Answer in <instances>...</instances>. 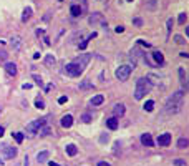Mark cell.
I'll use <instances>...</instances> for the list:
<instances>
[{
    "label": "cell",
    "instance_id": "1",
    "mask_svg": "<svg viewBox=\"0 0 189 166\" xmlns=\"http://www.w3.org/2000/svg\"><path fill=\"white\" fill-rule=\"evenodd\" d=\"M182 96H184V91L179 90L168 100V103H166V113L168 115H174V113L181 111V108H182Z\"/></svg>",
    "mask_w": 189,
    "mask_h": 166
},
{
    "label": "cell",
    "instance_id": "2",
    "mask_svg": "<svg viewBox=\"0 0 189 166\" xmlns=\"http://www.w3.org/2000/svg\"><path fill=\"white\" fill-rule=\"evenodd\" d=\"M153 88V83L149 82V78H139L136 82V90H135V98L136 100H143L146 93H149Z\"/></svg>",
    "mask_w": 189,
    "mask_h": 166
},
{
    "label": "cell",
    "instance_id": "3",
    "mask_svg": "<svg viewBox=\"0 0 189 166\" xmlns=\"http://www.w3.org/2000/svg\"><path fill=\"white\" fill-rule=\"evenodd\" d=\"M85 66L86 65H83V63H80V62H72V63H68L67 66H65V71H67L70 76H80L81 73H83V70H85Z\"/></svg>",
    "mask_w": 189,
    "mask_h": 166
},
{
    "label": "cell",
    "instance_id": "4",
    "mask_svg": "<svg viewBox=\"0 0 189 166\" xmlns=\"http://www.w3.org/2000/svg\"><path fill=\"white\" fill-rule=\"evenodd\" d=\"M114 75H116V78L119 80V82H126V80L130 78V75H131V66H128V65L118 66L116 71H114Z\"/></svg>",
    "mask_w": 189,
    "mask_h": 166
},
{
    "label": "cell",
    "instance_id": "5",
    "mask_svg": "<svg viewBox=\"0 0 189 166\" xmlns=\"http://www.w3.org/2000/svg\"><path fill=\"white\" fill-rule=\"evenodd\" d=\"M43 124H46V120H35V121H32L30 124H27V131L30 133V135H37L38 133V130L42 128Z\"/></svg>",
    "mask_w": 189,
    "mask_h": 166
},
{
    "label": "cell",
    "instance_id": "6",
    "mask_svg": "<svg viewBox=\"0 0 189 166\" xmlns=\"http://www.w3.org/2000/svg\"><path fill=\"white\" fill-rule=\"evenodd\" d=\"M2 153L7 159H12V158L17 156V148H13V146H9V145H4L2 146Z\"/></svg>",
    "mask_w": 189,
    "mask_h": 166
},
{
    "label": "cell",
    "instance_id": "7",
    "mask_svg": "<svg viewBox=\"0 0 189 166\" xmlns=\"http://www.w3.org/2000/svg\"><path fill=\"white\" fill-rule=\"evenodd\" d=\"M169 143H171V133H163V135H159L158 145L159 146H169Z\"/></svg>",
    "mask_w": 189,
    "mask_h": 166
},
{
    "label": "cell",
    "instance_id": "8",
    "mask_svg": "<svg viewBox=\"0 0 189 166\" xmlns=\"http://www.w3.org/2000/svg\"><path fill=\"white\" fill-rule=\"evenodd\" d=\"M88 22H90V25H96V23H100V22H101V23H105V20H103V15H101V13H98V12L93 13V15L88 18Z\"/></svg>",
    "mask_w": 189,
    "mask_h": 166
},
{
    "label": "cell",
    "instance_id": "9",
    "mask_svg": "<svg viewBox=\"0 0 189 166\" xmlns=\"http://www.w3.org/2000/svg\"><path fill=\"white\" fill-rule=\"evenodd\" d=\"M60 123H62V126L63 128H72V124H73V116L72 115H65L62 118V121H60Z\"/></svg>",
    "mask_w": 189,
    "mask_h": 166
},
{
    "label": "cell",
    "instance_id": "10",
    "mask_svg": "<svg viewBox=\"0 0 189 166\" xmlns=\"http://www.w3.org/2000/svg\"><path fill=\"white\" fill-rule=\"evenodd\" d=\"M153 60H154V65H163L164 63V55L161 53L159 50L153 52Z\"/></svg>",
    "mask_w": 189,
    "mask_h": 166
},
{
    "label": "cell",
    "instance_id": "11",
    "mask_svg": "<svg viewBox=\"0 0 189 166\" xmlns=\"http://www.w3.org/2000/svg\"><path fill=\"white\" fill-rule=\"evenodd\" d=\"M125 111H126V108H125V105L123 103H118V105H114V108H113V115L116 116H123L125 115Z\"/></svg>",
    "mask_w": 189,
    "mask_h": 166
},
{
    "label": "cell",
    "instance_id": "12",
    "mask_svg": "<svg viewBox=\"0 0 189 166\" xmlns=\"http://www.w3.org/2000/svg\"><path fill=\"white\" fill-rule=\"evenodd\" d=\"M141 143H143L144 146H153L154 145V141H153V138H151V135L149 133H144V135H141Z\"/></svg>",
    "mask_w": 189,
    "mask_h": 166
},
{
    "label": "cell",
    "instance_id": "13",
    "mask_svg": "<svg viewBox=\"0 0 189 166\" xmlns=\"http://www.w3.org/2000/svg\"><path fill=\"white\" fill-rule=\"evenodd\" d=\"M5 71L9 75H12V76H15V75H17V65L12 62H7L5 63Z\"/></svg>",
    "mask_w": 189,
    "mask_h": 166
},
{
    "label": "cell",
    "instance_id": "14",
    "mask_svg": "<svg viewBox=\"0 0 189 166\" xmlns=\"http://www.w3.org/2000/svg\"><path fill=\"white\" fill-rule=\"evenodd\" d=\"M118 118L116 116H113V118H108V120H106V126H108L109 130H116L118 128Z\"/></svg>",
    "mask_w": 189,
    "mask_h": 166
},
{
    "label": "cell",
    "instance_id": "15",
    "mask_svg": "<svg viewBox=\"0 0 189 166\" xmlns=\"http://www.w3.org/2000/svg\"><path fill=\"white\" fill-rule=\"evenodd\" d=\"M81 12H83V8H80V5H72V7H70V13H72L73 17H80Z\"/></svg>",
    "mask_w": 189,
    "mask_h": 166
},
{
    "label": "cell",
    "instance_id": "16",
    "mask_svg": "<svg viewBox=\"0 0 189 166\" xmlns=\"http://www.w3.org/2000/svg\"><path fill=\"white\" fill-rule=\"evenodd\" d=\"M103 101H105V96H103V95H95L91 98V105H93V106H98V105H101Z\"/></svg>",
    "mask_w": 189,
    "mask_h": 166
},
{
    "label": "cell",
    "instance_id": "17",
    "mask_svg": "<svg viewBox=\"0 0 189 166\" xmlns=\"http://www.w3.org/2000/svg\"><path fill=\"white\" fill-rule=\"evenodd\" d=\"M48 156H50V153H48V151H42V153L37 154V161H38V163L48 161Z\"/></svg>",
    "mask_w": 189,
    "mask_h": 166
},
{
    "label": "cell",
    "instance_id": "18",
    "mask_svg": "<svg viewBox=\"0 0 189 166\" xmlns=\"http://www.w3.org/2000/svg\"><path fill=\"white\" fill-rule=\"evenodd\" d=\"M189 146V140L188 138H179V140H177V148L179 149H186Z\"/></svg>",
    "mask_w": 189,
    "mask_h": 166
},
{
    "label": "cell",
    "instance_id": "19",
    "mask_svg": "<svg viewBox=\"0 0 189 166\" xmlns=\"http://www.w3.org/2000/svg\"><path fill=\"white\" fill-rule=\"evenodd\" d=\"M65 151H67V154H70V156H75V154L78 153V149H76L75 145H67L65 146Z\"/></svg>",
    "mask_w": 189,
    "mask_h": 166
},
{
    "label": "cell",
    "instance_id": "20",
    "mask_svg": "<svg viewBox=\"0 0 189 166\" xmlns=\"http://www.w3.org/2000/svg\"><path fill=\"white\" fill-rule=\"evenodd\" d=\"M10 45H12L13 50H18L20 48V37H12L10 38Z\"/></svg>",
    "mask_w": 189,
    "mask_h": 166
},
{
    "label": "cell",
    "instance_id": "21",
    "mask_svg": "<svg viewBox=\"0 0 189 166\" xmlns=\"http://www.w3.org/2000/svg\"><path fill=\"white\" fill-rule=\"evenodd\" d=\"M50 133H51V128H48V126H45V124L38 130V135H42V136H46V135H50Z\"/></svg>",
    "mask_w": 189,
    "mask_h": 166
},
{
    "label": "cell",
    "instance_id": "22",
    "mask_svg": "<svg viewBox=\"0 0 189 166\" xmlns=\"http://www.w3.org/2000/svg\"><path fill=\"white\" fill-rule=\"evenodd\" d=\"M45 65L46 66H53L55 65V57L53 55H46L45 57Z\"/></svg>",
    "mask_w": 189,
    "mask_h": 166
},
{
    "label": "cell",
    "instance_id": "23",
    "mask_svg": "<svg viewBox=\"0 0 189 166\" xmlns=\"http://www.w3.org/2000/svg\"><path fill=\"white\" fill-rule=\"evenodd\" d=\"M143 108H144V111H153V108H154V101H153V100H148Z\"/></svg>",
    "mask_w": 189,
    "mask_h": 166
},
{
    "label": "cell",
    "instance_id": "24",
    "mask_svg": "<svg viewBox=\"0 0 189 166\" xmlns=\"http://www.w3.org/2000/svg\"><path fill=\"white\" fill-rule=\"evenodd\" d=\"M30 17H32V8H30V7H27L25 10H23V17H22V20H23V22H27V20L30 18Z\"/></svg>",
    "mask_w": 189,
    "mask_h": 166
},
{
    "label": "cell",
    "instance_id": "25",
    "mask_svg": "<svg viewBox=\"0 0 189 166\" xmlns=\"http://www.w3.org/2000/svg\"><path fill=\"white\" fill-rule=\"evenodd\" d=\"M35 106H37L38 110H43V108H45V101H43V100L40 98V96H38V98L35 100Z\"/></svg>",
    "mask_w": 189,
    "mask_h": 166
},
{
    "label": "cell",
    "instance_id": "26",
    "mask_svg": "<svg viewBox=\"0 0 189 166\" xmlns=\"http://www.w3.org/2000/svg\"><path fill=\"white\" fill-rule=\"evenodd\" d=\"M90 88H93V83H90V82H81L80 83V90H90Z\"/></svg>",
    "mask_w": 189,
    "mask_h": 166
},
{
    "label": "cell",
    "instance_id": "27",
    "mask_svg": "<svg viewBox=\"0 0 189 166\" xmlns=\"http://www.w3.org/2000/svg\"><path fill=\"white\" fill-rule=\"evenodd\" d=\"M174 42H176L177 45H184V43H186L184 37H181V35H174Z\"/></svg>",
    "mask_w": 189,
    "mask_h": 166
},
{
    "label": "cell",
    "instance_id": "28",
    "mask_svg": "<svg viewBox=\"0 0 189 166\" xmlns=\"http://www.w3.org/2000/svg\"><path fill=\"white\" fill-rule=\"evenodd\" d=\"M83 123H90L91 121V115H88V113H85V115H81V118H80Z\"/></svg>",
    "mask_w": 189,
    "mask_h": 166
},
{
    "label": "cell",
    "instance_id": "29",
    "mask_svg": "<svg viewBox=\"0 0 189 166\" xmlns=\"http://www.w3.org/2000/svg\"><path fill=\"white\" fill-rule=\"evenodd\" d=\"M13 138H15L17 143H22V141H23V135H22V133H13Z\"/></svg>",
    "mask_w": 189,
    "mask_h": 166
},
{
    "label": "cell",
    "instance_id": "30",
    "mask_svg": "<svg viewBox=\"0 0 189 166\" xmlns=\"http://www.w3.org/2000/svg\"><path fill=\"white\" fill-rule=\"evenodd\" d=\"M186 18H188V15H186V13H181L179 18H177V22H179L181 25H184L186 23Z\"/></svg>",
    "mask_w": 189,
    "mask_h": 166
},
{
    "label": "cell",
    "instance_id": "31",
    "mask_svg": "<svg viewBox=\"0 0 189 166\" xmlns=\"http://www.w3.org/2000/svg\"><path fill=\"white\" fill-rule=\"evenodd\" d=\"M78 47H80V50H85L86 47H88V38H86V40H81V43Z\"/></svg>",
    "mask_w": 189,
    "mask_h": 166
},
{
    "label": "cell",
    "instance_id": "32",
    "mask_svg": "<svg viewBox=\"0 0 189 166\" xmlns=\"http://www.w3.org/2000/svg\"><path fill=\"white\" fill-rule=\"evenodd\" d=\"M138 43L141 47H146V48H149V47H151V43H148V42H144V40H138Z\"/></svg>",
    "mask_w": 189,
    "mask_h": 166
},
{
    "label": "cell",
    "instance_id": "33",
    "mask_svg": "<svg viewBox=\"0 0 189 166\" xmlns=\"http://www.w3.org/2000/svg\"><path fill=\"white\" fill-rule=\"evenodd\" d=\"M33 80H35V82H37V85H40V87H42V85H43L42 78H40V76H38V75H33Z\"/></svg>",
    "mask_w": 189,
    "mask_h": 166
},
{
    "label": "cell",
    "instance_id": "34",
    "mask_svg": "<svg viewBox=\"0 0 189 166\" xmlns=\"http://www.w3.org/2000/svg\"><path fill=\"white\" fill-rule=\"evenodd\" d=\"M174 165H176V166H186V161H184V159H176Z\"/></svg>",
    "mask_w": 189,
    "mask_h": 166
},
{
    "label": "cell",
    "instance_id": "35",
    "mask_svg": "<svg viewBox=\"0 0 189 166\" xmlns=\"http://www.w3.org/2000/svg\"><path fill=\"white\" fill-rule=\"evenodd\" d=\"M114 32H116V33H123V32H125V27H123V25H118L116 28H114Z\"/></svg>",
    "mask_w": 189,
    "mask_h": 166
},
{
    "label": "cell",
    "instance_id": "36",
    "mask_svg": "<svg viewBox=\"0 0 189 166\" xmlns=\"http://www.w3.org/2000/svg\"><path fill=\"white\" fill-rule=\"evenodd\" d=\"M133 23H135L136 27H141V25H143V20H141V18H135V20H133Z\"/></svg>",
    "mask_w": 189,
    "mask_h": 166
},
{
    "label": "cell",
    "instance_id": "37",
    "mask_svg": "<svg viewBox=\"0 0 189 166\" xmlns=\"http://www.w3.org/2000/svg\"><path fill=\"white\" fill-rule=\"evenodd\" d=\"M67 100H68L67 96H60V98H58V103H60V105H63V103H67Z\"/></svg>",
    "mask_w": 189,
    "mask_h": 166
},
{
    "label": "cell",
    "instance_id": "38",
    "mask_svg": "<svg viewBox=\"0 0 189 166\" xmlns=\"http://www.w3.org/2000/svg\"><path fill=\"white\" fill-rule=\"evenodd\" d=\"M148 5H149V8H154L156 7V0H148Z\"/></svg>",
    "mask_w": 189,
    "mask_h": 166
},
{
    "label": "cell",
    "instance_id": "39",
    "mask_svg": "<svg viewBox=\"0 0 189 166\" xmlns=\"http://www.w3.org/2000/svg\"><path fill=\"white\" fill-rule=\"evenodd\" d=\"M0 60H7V53L5 52H0Z\"/></svg>",
    "mask_w": 189,
    "mask_h": 166
},
{
    "label": "cell",
    "instance_id": "40",
    "mask_svg": "<svg viewBox=\"0 0 189 166\" xmlns=\"http://www.w3.org/2000/svg\"><path fill=\"white\" fill-rule=\"evenodd\" d=\"M98 166H111V165L106 163V161H98Z\"/></svg>",
    "mask_w": 189,
    "mask_h": 166
},
{
    "label": "cell",
    "instance_id": "41",
    "mask_svg": "<svg viewBox=\"0 0 189 166\" xmlns=\"http://www.w3.org/2000/svg\"><path fill=\"white\" fill-rule=\"evenodd\" d=\"M100 141H101V143H105V141H108V135H106V136H105V135H103V136L100 138Z\"/></svg>",
    "mask_w": 189,
    "mask_h": 166
},
{
    "label": "cell",
    "instance_id": "42",
    "mask_svg": "<svg viewBox=\"0 0 189 166\" xmlns=\"http://www.w3.org/2000/svg\"><path fill=\"white\" fill-rule=\"evenodd\" d=\"M171 28H172V20L169 18V20H168V30H171Z\"/></svg>",
    "mask_w": 189,
    "mask_h": 166
},
{
    "label": "cell",
    "instance_id": "43",
    "mask_svg": "<svg viewBox=\"0 0 189 166\" xmlns=\"http://www.w3.org/2000/svg\"><path fill=\"white\" fill-rule=\"evenodd\" d=\"M182 58H189V53H186V52H182V53H179Z\"/></svg>",
    "mask_w": 189,
    "mask_h": 166
},
{
    "label": "cell",
    "instance_id": "44",
    "mask_svg": "<svg viewBox=\"0 0 189 166\" xmlns=\"http://www.w3.org/2000/svg\"><path fill=\"white\" fill-rule=\"evenodd\" d=\"M23 88H25V90H30V88H32V85H30V83H25V85H23Z\"/></svg>",
    "mask_w": 189,
    "mask_h": 166
},
{
    "label": "cell",
    "instance_id": "45",
    "mask_svg": "<svg viewBox=\"0 0 189 166\" xmlns=\"http://www.w3.org/2000/svg\"><path fill=\"white\" fill-rule=\"evenodd\" d=\"M48 165L50 166H60V165H56V163H53V161H48Z\"/></svg>",
    "mask_w": 189,
    "mask_h": 166
},
{
    "label": "cell",
    "instance_id": "46",
    "mask_svg": "<svg viewBox=\"0 0 189 166\" xmlns=\"http://www.w3.org/2000/svg\"><path fill=\"white\" fill-rule=\"evenodd\" d=\"M184 87H186V90H189V80H188V82L184 83Z\"/></svg>",
    "mask_w": 189,
    "mask_h": 166
},
{
    "label": "cell",
    "instance_id": "47",
    "mask_svg": "<svg viewBox=\"0 0 189 166\" xmlns=\"http://www.w3.org/2000/svg\"><path fill=\"white\" fill-rule=\"evenodd\" d=\"M0 136H4V128L0 126Z\"/></svg>",
    "mask_w": 189,
    "mask_h": 166
},
{
    "label": "cell",
    "instance_id": "48",
    "mask_svg": "<svg viewBox=\"0 0 189 166\" xmlns=\"http://www.w3.org/2000/svg\"><path fill=\"white\" fill-rule=\"evenodd\" d=\"M186 35L189 37V27H186Z\"/></svg>",
    "mask_w": 189,
    "mask_h": 166
},
{
    "label": "cell",
    "instance_id": "49",
    "mask_svg": "<svg viewBox=\"0 0 189 166\" xmlns=\"http://www.w3.org/2000/svg\"><path fill=\"white\" fill-rule=\"evenodd\" d=\"M0 166H5V165H4V161H2V158H0Z\"/></svg>",
    "mask_w": 189,
    "mask_h": 166
},
{
    "label": "cell",
    "instance_id": "50",
    "mask_svg": "<svg viewBox=\"0 0 189 166\" xmlns=\"http://www.w3.org/2000/svg\"><path fill=\"white\" fill-rule=\"evenodd\" d=\"M0 113H2V106H0Z\"/></svg>",
    "mask_w": 189,
    "mask_h": 166
},
{
    "label": "cell",
    "instance_id": "51",
    "mask_svg": "<svg viewBox=\"0 0 189 166\" xmlns=\"http://www.w3.org/2000/svg\"><path fill=\"white\" fill-rule=\"evenodd\" d=\"M128 2H133V0H128Z\"/></svg>",
    "mask_w": 189,
    "mask_h": 166
},
{
    "label": "cell",
    "instance_id": "52",
    "mask_svg": "<svg viewBox=\"0 0 189 166\" xmlns=\"http://www.w3.org/2000/svg\"><path fill=\"white\" fill-rule=\"evenodd\" d=\"M58 2H62V0H58Z\"/></svg>",
    "mask_w": 189,
    "mask_h": 166
}]
</instances>
